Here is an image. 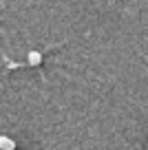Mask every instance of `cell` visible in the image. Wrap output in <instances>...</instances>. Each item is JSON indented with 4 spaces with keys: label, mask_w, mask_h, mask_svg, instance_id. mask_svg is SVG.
Masks as SVG:
<instances>
[{
    "label": "cell",
    "mask_w": 148,
    "mask_h": 150,
    "mask_svg": "<svg viewBox=\"0 0 148 150\" xmlns=\"http://www.w3.org/2000/svg\"><path fill=\"white\" fill-rule=\"evenodd\" d=\"M40 64H42V53L40 51H29L27 66H40Z\"/></svg>",
    "instance_id": "1"
},
{
    "label": "cell",
    "mask_w": 148,
    "mask_h": 150,
    "mask_svg": "<svg viewBox=\"0 0 148 150\" xmlns=\"http://www.w3.org/2000/svg\"><path fill=\"white\" fill-rule=\"evenodd\" d=\"M2 148H11V150H16V139H9V137L0 135V150H2Z\"/></svg>",
    "instance_id": "2"
}]
</instances>
